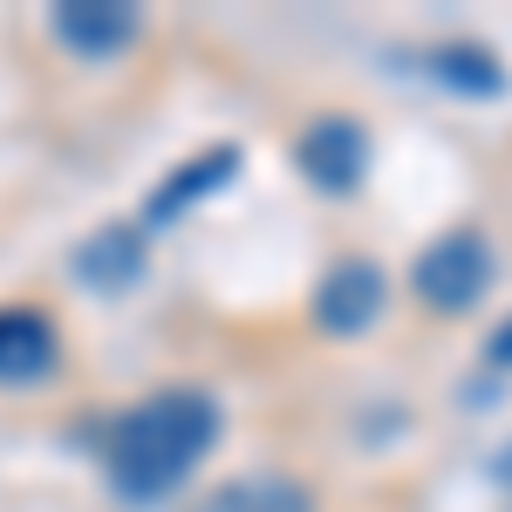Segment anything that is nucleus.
Masks as SVG:
<instances>
[{"instance_id":"6","label":"nucleus","mask_w":512,"mask_h":512,"mask_svg":"<svg viewBox=\"0 0 512 512\" xmlns=\"http://www.w3.org/2000/svg\"><path fill=\"white\" fill-rule=\"evenodd\" d=\"M69 267H76V280L89 294H130L137 280L151 274V239H144L137 219H110V226H96L69 253Z\"/></svg>"},{"instance_id":"4","label":"nucleus","mask_w":512,"mask_h":512,"mask_svg":"<svg viewBox=\"0 0 512 512\" xmlns=\"http://www.w3.org/2000/svg\"><path fill=\"white\" fill-rule=\"evenodd\" d=\"M383 308H390V274L376 260H362V253L335 260L315 287V328L328 342H362L383 321Z\"/></svg>"},{"instance_id":"1","label":"nucleus","mask_w":512,"mask_h":512,"mask_svg":"<svg viewBox=\"0 0 512 512\" xmlns=\"http://www.w3.org/2000/svg\"><path fill=\"white\" fill-rule=\"evenodd\" d=\"M226 431V410L205 383H164L130 403L103 431V478L123 506H164L185 478L212 458Z\"/></svg>"},{"instance_id":"2","label":"nucleus","mask_w":512,"mask_h":512,"mask_svg":"<svg viewBox=\"0 0 512 512\" xmlns=\"http://www.w3.org/2000/svg\"><path fill=\"white\" fill-rule=\"evenodd\" d=\"M410 287H417V301H424L431 315H472L478 301L492 294V239L478 233V226L437 233L431 246L417 253Z\"/></svg>"},{"instance_id":"11","label":"nucleus","mask_w":512,"mask_h":512,"mask_svg":"<svg viewBox=\"0 0 512 512\" xmlns=\"http://www.w3.org/2000/svg\"><path fill=\"white\" fill-rule=\"evenodd\" d=\"M485 362H492V369H512V321H499V328L485 335Z\"/></svg>"},{"instance_id":"7","label":"nucleus","mask_w":512,"mask_h":512,"mask_svg":"<svg viewBox=\"0 0 512 512\" xmlns=\"http://www.w3.org/2000/svg\"><path fill=\"white\" fill-rule=\"evenodd\" d=\"M233 171H239V144H212V151H198V158H185L178 171H164V185L151 198H144V239L151 233H171L192 205H205L212 192H226L233 185Z\"/></svg>"},{"instance_id":"3","label":"nucleus","mask_w":512,"mask_h":512,"mask_svg":"<svg viewBox=\"0 0 512 512\" xmlns=\"http://www.w3.org/2000/svg\"><path fill=\"white\" fill-rule=\"evenodd\" d=\"M369 158H376V144H369V130L342 110H328L315 117L301 137H294V164H301V178L315 185L321 198H349L362 192V178H369Z\"/></svg>"},{"instance_id":"8","label":"nucleus","mask_w":512,"mask_h":512,"mask_svg":"<svg viewBox=\"0 0 512 512\" xmlns=\"http://www.w3.org/2000/svg\"><path fill=\"white\" fill-rule=\"evenodd\" d=\"M62 369V328L41 308H0V390H35Z\"/></svg>"},{"instance_id":"5","label":"nucleus","mask_w":512,"mask_h":512,"mask_svg":"<svg viewBox=\"0 0 512 512\" xmlns=\"http://www.w3.org/2000/svg\"><path fill=\"white\" fill-rule=\"evenodd\" d=\"M48 28H55V41L76 62H110V55H123L130 41L144 35V14L130 0H55Z\"/></svg>"},{"instance_id":"10","label":"nucleus","mask_w":512,"mask_h":512,"mask_svg":"<svg viewBox=\"0 0 512 512\" xmlns=\"http://www.w3.org/2000/svg\"><path fill=\"white\" fill-rule=\"evenodd\" d=\"M192 512H315V492L287 472H246V478L212 485Z\"/></svg>"},{"instance_id":"9","label":"nucleus","mask_w":512,"mask_h":512,"mask_svg":"<svg viewBox=\"0 0 512 512\" xmlns=\"http://www.w3.org/2000/svg\"><path fill=\"white\" fill-rule=\"evenodd\" d=\"M417 76H431L437 89H451V96H472V103L506 96V69H499V55L478 48V41H437V48H424V55H417Z\"/></svg>"},{"instance_id":"12","label":"nucleus","mask_w":512,"mask_h":512,"mask_svg":"<svg viewBox=\"0 0 512 512\" xmlns=\"http://www.w3.org/2000/svg\"><path fill=\"white\" fill-rule=\"evenodd\" d=\"M492 478H499V485H506V492H512V444H506V451H499V458H492Z\"/></svg>"}]
</instances>
